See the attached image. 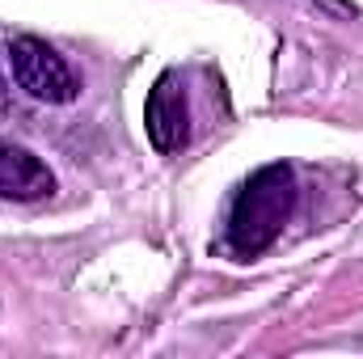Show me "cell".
Returning a JSON list of instances; mask_svg holds the SVG:
<instances>
[{
  "label": "cell",
  "mask_w": 363,
  "mask_h": 359,
  "mask_svg": "<svg viewBox=\"0 0 363 359\" xmlns=\"http://www.w3.org/2000/svg\"><path fill=\"white\" fill-rule=\"evenodd\" d=\"M291 211H296V170L283 161L262 165L258 174H250V182L233 199L228 250L237 258H258L262 250L274 245V237L283 233Z\"/></svg>",
  "instance_id": "obj_1"
},
{
  "label": "cell",
  "mask_w": 363,
  "mask_h": 359,
  "mask_svg": "<svg viewBox=\"0 0 363 359\" xmlns=\"http://www.w3.org/2000/svg\"><path fill=\"white\" fill-rule=\"evenodd\" d=\"M9 68H13V81L30 93L34 101L68 106V101H77V93H81V81H77V72L68 68V60H64L55 47H47L43 38H30V34L13 38V43H9Z\"/></svg>",
  "instance_id": "obj_2"
},
{
  "label": "cell",
  "mask_w": 363,
  "mask_h": 359,
  "mask_svg": "<svg viewBox=\"0 0 363 359\" xmlns=\"http://www.w3.org/2000/svg\"><path fill=\"white\" fill-rule=\"evenodd\" d=\"M144 127H148V144L165 157L190 140V106H186L178 72H161V81L152 85L148 106H144Z\"/></svg>",
  "instance_id": "obj_3"
},
{
  "label": "cell",
  "mask_w": 363,
  "mask_h": 359,
  "mask_svg": "<svg viewBox=\"0 0 363 359\" xmlns=\"http://www.w3.org/2000/svg\"><path fill=\"white\" fill-rule=\"evenodd\" d=\"M55 190V174L47 170V161H38L30 148L0 140V199L13 203H38Z\"/></svg>",
  "instance_id": "obj_4"
},
{
  "label": "cell",
  "mask_w": 363,
  "mask_h": 359,
  "mask_svg": "<svg viewBox=\"0 0 363 359\" xmlns=\"http://www.w3.org/2000/svg\"><path fill=\"white\" fill-rule=\"evenodd\" d=\"M321 4H325L330 13H342V17H347V13H355V4H351V0H321Z\"/></svg>",
  "instance_id": "obj_5"
}]
</instances>
